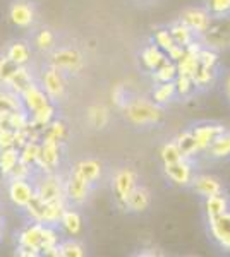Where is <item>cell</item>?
Here are the masks:
<instances>
[{
    "mask_svg": "<svg viewBox=\"0 0 230 257\" xmlns=\"http://www.w3.org/2000/svg\"><path fill=\"white\" fill-rule=\"evenodd\" d=\"M206 36L213 47L223 48L230 45V30H225L223 24H218V26H211L210 24V28L206 30Z\"/></svg>",
    "mask_w": 230,
    "mask_h": 257,
    "instance_id": "27",
    "label": "cell"
},
{
    "mask_svg": "<svg viewBox=\"0 0 230 257\" xmlns=\"http://www.w3.org/2000/svg\"><path fill=\"white\" fill-rule=\"evenodd\" d=\"M210 231L221 247L230 250V211L210 218Z\"/></svg>",
    "mask_w": 230,
    "mask_h": 257,
    "instance_id": "10",
    "label": "cell"
},
{
    "mask_svg": "<svg viewBox=\"0 0 230 257\" xmlns=\"http://www.w3.org/2000/svg\"><path fill=\"white\" fill-rule=\"evenodd\" d=\"M41 231H43V223L31 221L29 225L24 228L19 233V245L23 247H31L35 250H38L41 254Z\"/></svg>",
    "mask_w": 230,
    "mask_h": 257,
    "instance_id": "15",
    "label": "cell"
},
{
    "mask_svg": "<svg viewBox=\"0 0 230 257\" xmlns=\"http://www.w3.org/2000/svg\"><path fill=\"white\" fill-rule=\"evenodd\" d=\"M184 53H186V48H184L182 45H177V43H175L174 47L170 48L169 52H167V57H169L170 60L177 62V60L181 59V57L184 55Z\"/></svg>",
    "mask_w": 230,
    "mask_h": 257,
    "instance_id": "51",
    "label": "cell"
},
{
    "mask_svg": "<svg viewBox=\"0 0 230 257\" xmlns=\"http://www.w3.org/2000/svg\"><path fill=\"white\" fill-rule=\"evenodd\" d=\"M6 55L14 65H26L29 62V57H31V50H29L26 41H14V43L9 45Z\"/></svg>",
    "mask_w": 230,
    "mask_h": 257,
    "instance_id": "18",
    "label": "cell"
},
{
    "mask_svg": "<svg viewBox=\"0 0 230 257\" xmlns=\"http://www.w3.org/2000/svg\"><path fill=\"white\" fill-rule=\"evenodd\" d=\"M18 110H24L19 94L12 93L9 89L0 91V115H7Z\"/></svg>",
    "mask_w": 230,
    "mask_h": 257,
    "instance_id": "22",
    "label": "cell"
},
{
    "mask_svg": "<svg viewBox=\"0 0 230 257\" xmlns=\"http://www.w3.org/2000/svg\"><path fill=\"white\" fill-rule=\"evenodd\" d=\"M40 158V143L38 141H28L23 148H19V161L29 165V167H36Z\"/></svg>",
    "mask_w": 230,
    "mask_h": 257,
    "instance_id": "28",
    "label": "cell"
},
{
    "mask_svg": "<svg viewBox=\"0 0 230 257\" xmlns=\"http://www.w3.org/2000/svg\"><path fill=\"white\" fill-rule=\"evenodd\" d=\"M58 245V233L52 225H43V231H41V252L47 250V248Z\"/></svg>",
    "mask_w": 230,
    "mask_h": 257,
    "instance_id": "38",
    "label": "cell"
},
{
    "mask_svg": "<svg viewBox=\"0 0 230 257\" xmlns=\"http://www.w3.org/2000/svg\"><path fill=\"white\" fill-rule=\"evenodd\" d=\"M184 156H182V153H181V149H179V146L175 143H169V144H165L162 149V160H163V163L165 165H169V163H175V161H179V160H182Z\"/></svg>",
    "mask_w": 230,
    "mask_h": 257,
    "instance_id": "39",
    "label": "cell"
},
{
    "mask_svg": "<svg viewBox=\"0 0 230 257\" xmlns=\"http://www.w3.org/2000/svg\"><path fill=\"white\" fill-rule=\"evenodd\" d=\"M58 250H60L62 257H83L85 255L83 247L79 245L78 242H74V240H67V242L58 243Z\"/></svg>",
    "mask_w": 230,
    "mask_h": 257,
    "instance_id": "40",
    "label": "cell"
},
{
    "mask_svg": "<svg viewBox=\"0 0 230 257\" xmlns=\"http://www.w3.org/2000/svg\"><path fill=\"white\" fill-rule=\"evenodd\" d=\"M19 96H21V101H23L24 110H26L28 113H31V111L38 110L41 106L50 103V98L47 96V93H45L43 88L36 84V82H31Z\"/></svg>",
    "mask_w": 230,
    "mask_h": 257,
    "instance_id": "9",
    "label": "cell"
},
{
    "mask_svg": "<svg viewBox=\"0 0 230 257\" xmlns=\"http://www.w3.org/2000/svg\"><path fill=\"white\" fill-rule=\"evenodd\" d=\"M19 163V148L11 146L0 149V175L9 178L11 172Z\"/></svg>",
    "mask_w": 230,
    "mask_h": 257,
    "instance_id": "19",
    "label": "cell"
},
{
    "mask_svg": "<svg viewBox=\"0 0 230 257\" xmlns=\"http://www.w3.org/2000/svg\"><path fill=\"white\" fill-rule=\"evenodd\" d=\"M64 187H65V197H67L69 201L81 204V202L86 201L88 194H90L91 184L78 172L76 168H72V172H70V175L67 178V182L64 184Z\"/></svg>",
    "mask_w": 230,
    "mask_h": 257,
    "instance_id": "7",
    "label": "cell"
},
{
    "mask_svg": "<svg viewBox=\"0 0 230 257\" xmlns=\"http://www.w3.org/2000/svg\"><path fill=\"white\" fill-rule=\"evenodd\" d=\"M53 43H55V36H53V33L50 30H41L35 38V45L40 50H45V52L52 48Z\"/></svg>",
    "mask_w": 230,
    "mask_h": 257,
    "instance_id": "42",
    "label": "cell"
},
{
    "mask_svg": "<svg viewBox=\"0 0 230 257\" xmlns=\"http://www.w3.org/2000/svg\"><path fill=\"white\" fill-rule=\"evenodd\" d=\"M194 189L198 190L201 196H215V194H220L221 192V185L220 182L216 180L215 177H210V175H201L194 180Z\"/></svg>",
    "mask_w": 230,
    "mask_h": 257,
    "instance_id": "23",
    "label": "cell"
},
{
    "mask_svg": "<svg viewBox=\"0 0 230 257\" xmlns=\"http://www.w3.org/2000/svg\"><path fill=\"white\" fill-rule=\"evenodd\" d=\"M227 89H228V96H230V77H228V82H227Z\"/></svg>",
    "mask_w": 230,
    "mask_h": 257,
    "instance_id": "54",
    "label": "cell"
},
{
    "mask_svg": "<svg viewBox=\"0 0 230 257\" xmlns=\"http://www.w3.org/2000/svg\"><path fill=\"white\" fill-rule=\"evenodd\" d=\"M175 94V84L174 81H169V82H160L158 88L155 89L153 93V99L157 105H162V103H167L172 99V96Z\"/></svg>",
    "mask_w": 230,
    "mask_h": 257,
    "instance_id": "35",
    "label": "cell"
},
{
    "mask_svg": "<svg viewBox=\"0 0 230 257\" xmlns=\"http://www.w3.org/2000/svg\"><path fill=\"white\" fill-rule=\"evenodd\" d=\"M175 65H177V76L181 74V76H189L192 77L194 76V72L198 70L199 67V62H198V55H194V53H189L186 52L184 55L175 62Z\"/></svg>",
    "mask_w": 230,
    "mask_h": 257,
    "instance_id": "29",
    "label": "cell"
},
{
    "mask_svg": "<svg viewBox=\"0 0 230 257\" xmlns=\"http://www.w3.org/2000/svg\"><path fill=\"white\" fill-rule=\"evenodd\" d=\"M14 146V131L12 128H0V149Z\"/></svg>",
    "mask_w": 230,
    "mask_h": 257,
    "instance_id": "49",
    "label": "cell"
},
{
    "mask_svg": "<svg viewBox=\"0 0 230 257\" xmlns=\"http://www.w3.org/2000/svg\"><path fill=\"white\" fill-rule=\"evenodd\" d=\"M60 163V141H53L41 138L40 143V158L36 167H40L43 172L53 173Z\"/></svg>",
    "mask_w": 230,
    "mask_h": 257,
    "instance_id": "3",
    "label": "cell"
},
{
    "mask_svg": "<svg viewBox=\"0 0 230 257\" xmlns=\"http://www.w3.org/2000/svg\"><path fill=\"white\" fill-rule=\"evenodd\" d=\"M112 101L115 103L117 106H124L127 103V94H125L124 86H115L114 91H112Z\"/></svg>",
    "mask_w": 230,
    "mask_h": 257,
    "instance_id": "50",
    "label": "cell"
},
{
    "mask_svg": "<svg viewBox=\"0 0 230 257\" xmlns=\"http://www.w3.org/2000/svg\"><path fill=\"white\" fill-rule=\"evenodd\" d=\"M53 118H55V106L50 101L48 105L41 106V108L29 113V127H35L41 131V128L47 127Z\"/></svg>",
    "mask_w": 230,
    "mask_h": 257,
    "instance_id": "17",
    "label": "cell"
},
{
    "mask_svg": "<svg viewBox=\"0 0 230 257\" xmlns=\"http://www.w3.org/2000/svg\"><path fill=\"white\" fill-rule=\"evenodd\" d=\"M165 59H167V53L163 52L162 48H158L157 45H149V47H146L143 50V53H141V60H143V64L146 65V69H149V70H155Z\"/></svg>",
    "mask_w": 230,
    "mask_h": 257,
    "instance_id": "24",
    "label": "cell"
},
{
    "mask_svg": "<svg viewBox=\"0 0 230 257\" xmlns=\"http://www.w3.org/2000/svg\"><path fill=\"white\" fill-rule=\"evenodd\" d=\"M16 65L12 64V62L7 59V55L4 53V55H0V82H6V79L9 77V74L14 70Z\"/></svg>",
    "mask_w": 230,
    "mask_h": 257,
    "instance_id": "48",
    "label": "cell"
},
{
    "mask_svg": "<svg viewBox=\"0 0 230 257\" xmlns=\"http://www.w3.org/2000/svg\"><path fill=\"white\" fill-rule=\"evenodd\" d=\"M174 84H175V93H179V94H189L192 91V88H194V81H192V77L181 76V74L175 77Z\"/></svg>",
    "mask_w": 230,
    "mask_h": 257,
    "instance_id": "44",
    "label": "cell"
},
{
    "mask_svg": "<svg viewBox=\"0 0 230 257\" xmlns=\"http://www.w3.org/2000/svg\"><path fill=\"white\" fill-rule=\"evenodd\" d=\"M81 216L76 213V211H70V209H64L60 216V221L58 225L62 226V230L69 235H78L81 231Z\"/></svg>",
    "mask_w": 230,
    "mask_h": 257,
    "instance_id": "26",
    "label": "cell"
},
{
    "mask_svg": "<svg viewBox=\"0 0 230 257\" xmlns=\"http://www.w3.org/2000/svg\"><path fill=\"white\" fill-rule=\"evenodd\" d=\"M18 255H23V257H36V255H40V252L35 250V248H31V247L19 245L18 247Z\"/></svg>",
    "mask_w": 230,
    "mask_h": 257,
    "instance_id": "52",
    "label": "cell"
},
{
    "mask_svg": "<svg viewBox=\"0 0 230 257\" xmlns=\"http://www.w3.org/2000/svg\"><path fill=\"white\" fill-rule=\"evenodd\" d=\"M213 77H215L213 69L201 67V65H199L198 70L194 72V76H192V81H194V84H198V86H206L213 81Z\"/></svg>",
    "mask_w": 230,
    "mask_h": 257,
    "instance_id": "43",
    "label": "cell"
},
{
    "mask_svg": "<svg viewBox=\"0 0 230 257\" xmlns=\"http://www.w3.org/2000/svg\"><path fill=\"white\" fill-rule=\"evenodd\" d=\"M2 231H4V223H2V214H0V238H2Z\"/></svg>",
    "mask_w": 230,
    "mask_h": 257,
    "instance_id": "53",
    "label": "cell"
},
{
    "mask_svg": "<svg viewBox=\"0 0 230 257\" xmlns=\"http://www.w3.org/2000/svg\"><path fill=\"white\" fill-rule=\"evenodd\" d=\"M206 6L215 16H225L230 12V0H206Z\"/></svg>",
    "mask_w": 230,
    "mask_h": 257,
    "instance_id": "45",
    "label": "cell"
},
{
    "mask_svg": "<svg viewBox=\"0 0 230 257\" xmlns=\"http://www.w3.org/2000/svg\"><path fill=\"white\" fill-rule=\"evenodd\" d=\"M31 173H33V167H29V165L19 161V163L14 167V170L11 172L9 178H26L28 180V178L31 177Z\"/></svg>",
    "mask_w": 230,
    "mask_h": 257,
    "instance_id": "47",
    "label": "cell"
},
{
    "mask_svg": "<svg viewBox=\"0 0 230 257\" xmlns=\"http://www.w3.org/2000/svg\"><path fill=\"white\" fill-rule=\"evenodd\" d=\"M149 206V192L144 187H134L125 201V208L131 211H144Z\"/></svg>",
    "mask_w": 230,
    "mask_h": 257,
    "instance_id": "21",
    "label": "cell"
},
{
    "mask_svg": "<svg viewBox=\"0 0 230 257\" xmlns=\"http://www.w3.org/2000/svg\"><path fill=\"white\" fill-rule=\"evenodd\" d=\"M182 23L186 24L192 33L196 31L203 35V33H206V30L210 28L211 19H210V16H208V12H204L201 9H187L182 14Z\"/></svg>",
    "mask_w": 230,
    "mask_h": 257,
    "instance_id": "13",
    "label": "cell"
},
{
    "mask_svg": "<svg viewBox=\"0 0 230 257\" xmlns=\"http://www.w3.org/2000/svg\"><path fill=\"white\" fill-rule=\"evenodd\" d=\"M225 128L221 125H199L192 131V136H194L196 146L199 149H208L210 144L218 138L220 134H223Z\"/></svg>",
    "mask_w": 230,
    "mask_h": 257,
    "instance_id": "14",
    "label": "cell"
},
{
    "mask_svg": "<svg viewBox=\"0 0 230 257\" xmlns=\"http://www.w3.org/2000/svg\"><path fill=\"white\" fill-rule=\"evenodd\" d=\"M11 202L19 209H24L35 197V185L29 184L26 178H11L7 185Z\"/></svg>",
    "mask_w": 230,
    "mask_h": 257,
    "instance_id": "4",
    "label": "cell"
},
{
    "mask_svg": "<svg viewBox=\"0 0 230 257\" xmlns=\"http://www.w3.org/2000/svg\"><path fill=\"white\" fill-rule=\"evenodd\" d=\"M136 187V175L132 170L129 168H122L115 173L114 177V190L119 204L125 208V201H127L129 194L132 192V189Z\"/></svg>",
    "mask_w": 230,
    "mask_h": 257,
    "instance_id": "8",
    "label": "cell"
},
{
    "mask_svg": "<svg viewBox=\"0 0 230 257\" xmlns=\"http://www.w3.org/2000/svg\"><path fill=\"white\" fill-rule=\"evenodd\" d=\"M165 173L169 175V178L172 182H175L177 185H187L191 182V167L186 161V158L175 161V163L165 165Z\"/></svg>",
    "mask_w": 230,
    "mask_h": 257,
    "instance_id": "16",
    "label": "cell"
},
{
    "mask_svg": "<svg viewBox=\"0 0 230 257\" xmlns=\"http://www.w3.org/2000/svg\"><path fill=\"white\" fill-rule=\"evenodd\" d=\"M74 168H76L90 184H95L100 178V175H102V165L96 160H83V161H79Z\"/></svg>",
    "mask_w": 230,
    "mask_h": 257,
    "instance_id": "25",
    "label": "cell"
},
{
    "mask_svg": "<svg viewBox=\"0 0 230 257\" xmlns=\"http://www.w3.org/2000/svg\"><path fill=\"white\" fill-rule=\"evenodd\" d=\"M216 60H218V57H216V53L213 52V50H199L198 53V62L201 67H208V69H213L216 65Z\"/></svg>",
    "mask_w": 230,
    "mask_h": 257,
    "instance_id": "46",
    "label": "cell"
},
{
    "mask_svg": "<svg viewBox=\"0 0 230 257\" xmlns=\"http://www.w3.org/2000/svg\"><path fill=\"white\" fill-rule=\"evenodd\" d=\"M210 153L215 158H225L230 155V134H220L213 143L210 144Z\"/></svg>",
    "mask_w": 230,
    "mask_h": 257,
    "instance_id": "32",
    "label": "cell"
},
{
    "mask_svg": "<svg viewBox=\"0 0 230 257\" xmlns=\"http://www.w3.org/2000/svg\"><path fill=\"white\" fill-rule=\"evenodd\" d=\"M50 65L57 67L62 72H76L83 67V57L74 48H58L52 53Z\"/></svg>",
    "mask_w": 230,
    "mask_h": 257,
    "instance_id": "6",
    "label": "cell"
},
{
    "mask_svg": "<svg viewBox=\"0 0 230 257\" xmlns=\"http://www.w3.org/2000/svg\"><path fill=\"white\" fill-rule=\"evenodd\" d=\"M125 118L134 125H149L162 118V110L157 103H149L146 99L136 98L124 105Z\"/></svg>",
    "mask_w": 230,
    "mask_h": 257,
    "instance_id": "1",
    "label": "cell"
},
{
    "mask_svg": "<svg viewBox=\"0 0 230 257\" xmlns=\"http://www.w3.org/2000/svg\"><path fill=\"white\" fill-rule=\"evenodd\" d=\"M65 134H67V131H65V123L62 122V120H57V118H53L47 127L41 128V138L60 141V143L64 141Z\"/></svg>",
    "mask_w": 230,
    "mask_h": 257,
    "instance_id": "31",
    "label": "cell"
},
{
    "mask_svg": "<svg viewBox=\"0 0 230 257\" xmlns=\"http://www.w3.org/2000/svg\"><path fill=\"white\" fill-rule=\"evenodd\" d=\"M175 77H177V65L170 59L163 60L153 72V79L158 82H169V81H174Z\"/></svg>",
    "mask_w": 230,
    "mask_h": 257,
    "instance_id": "30",
    "label": "cell"
},
{
    "mask_svg": "<svg viewBox=\"0 0 230 257\" xmlns=\"http://www.w3.org/2000/svg\"><path fill=\"white\" fill-rule=\"evenodd\" d=\"M62 70L57 67L50 65L47 70H43V76H41V88L47 93L50 101H58L65 93V81L62 76Z\"/></svg>",
    "mask_w": 230,
    "mask_h": 257,
    "instance_id": "5",
    "label": "cell"
},
{
    "mask_svg": "<svg viewBox=\"0 0 230 257\" xmlns=\"http://www.w3.org/2000/svg\"><path fill=\"white\" fill-rule=\"evenodd\" d=\"M155 43H157V47L158 48H162L163 52H169L170 48L175 45V41L172 38V35H170V31H167V30H160V31H157L155 33Z\"/></svg>",
    "mask_w": 230,
    "mask_h": 257,
    "instance_id": "41",
    "label": "cell"
},
{
    "mask_svg": "<svg viewBox=\"0 0 230 257\" xmlns=\"http://www.w3.org/2000/svg\"><path fill=\"white\" fill-rule=\"evenodd\" d=\"M175 144H177L179 149H181L184 158H189V156H192L196 151H198V146H196V141H194L192 132H182V134L177 138V141H175Z\"/></svg>",
    "mask_w": 230,
    "mask_h": 257,
    "instance_id": "34",
    "label": "cell"
},
{
    "mask_svg": "<svg viewBox=\"0 0 230 257\" xmlns=\"http://www.w3.org/2000/svg\"><path fill=\"white\" fill-rule=\"evenodd\" d=\"M9 19L14 26L28 28V26H31L33 21H35V9H33V6H29L28 2L19 0V2H14L11 6Z\"/></svg>",
    "mask_w": 230,
    "mask_h": 257,
    "instance_id": "11",
    "label": "cell"
},
{
    "mask_svg": "<svg viewBox=\"0 0 230 257\" xmlns=\"http://www.w3.org/2000/svg\"><path fill=\"white\" fill-rule=\"evenodd\" d=\"M31 82H33V77H31V74H29V70L24 67V65H16L14 70H12L9 74V77L6 79V82H4V86L9 91H12V93L21 94Z\"/></svg>",
    "mask_w": 230,
    "mask_h": 257,
    "instance_id": "12",
    "label": "cell"
},
{
    "mask_svg": "<svg viewBox=\"0 0 230 257\" xmlns=\"http://www.w3.org/2000/svg\"><path fill=\"white\" fill-rule=\"evenodd\" d=\"M35 194L43 202L65 201V187L62 184L60 177L55 173H47L38 184L35 185Z\"/></svg>",
    "mask_w": 230,
    "mask_h": 257,
    "instance_id": "2",
    "label": "cell"
},
{
    "mask_svg": "<svg viewBox=\"0 0 230 257\" xmlns=\"http://www.w3.org/2000/svg\"><path fill=\"white\" fill-rule=\"evenodd\" d=\"M88 118H90V123L95 128H102L108 122V110L102 105L91 106L90 111H88Z\"/></svg>",
    "mask_w": 230,
    "mask_h": 257,
    "instance_id": "36",
    "label": "cell"
},
{
    "mask_svg": "<svg viewBox=\"0 0 230 257\" xmlns=\"http://www.w3.org/2000/svg\"><path fill=\"white\" fill-rule=\"evenodd\" d=\"M65 209V201H53V202H45L43 208V216H41V223L43 225H52L55 226L60 221V216Z\"/></svg>",
    "mask_w": 230,
    "mask_h": 257,
    "instance_id": "20",
    "label": "cell"
},
{
    "mask_svg": "<svg viewBox=\"0 0 230 257\" xmlns=\"http://www.w3.org/2000/svg\"><path fill=\"white\" fill-rule=\"evenodd\" d=\"M206 211H208V216H220L223 214L225 211H228V202L225 197H221L220 194H215V196L206 197Z\"/></svg>",
    "mask_w": 230,
    "mask_h": 257,
    "instance_id": "33",
    "label": "cell"
},
{
    "mask_svg": "<svg viewBox=\"0 0 230 257\" xmlns=\"http://www.w3.org/2000/svg\"><path fill=\"white\" fill-rule=\"evenodd\" d=\"M170 35H172V38H174L175 43L182 45L184 48H186L187 45H189L191 41H192V31L184 23H179V24H175V26H172V30H170Z\"/></svg>",
    "mask_w": 230,
    "mask_h": 257,
    "instance_id": "37",
    "label": "cell"
}]
</instances>
